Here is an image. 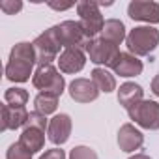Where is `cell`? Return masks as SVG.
Segmentation results:
<instances>
[{
  "instance_id": "11",
  "label": "cell",
  "mask_w": 159,
  "mask_h": 159,
  "mask_svg": "<svg viewBox=\"0 0 159 159\" xmlns=\"http://www.w3.org/2000/svg\"><path fill=\"white\" fill-rule=\"evenodd\" d=\"M71 116L69 114H56L54 118H51L49 122V129H47V135H49V140L56 146H62L64 142H67L69 135H71Z\"/></svg>"
},
{
  "instance_id": "6",
  "label": "cell",
  "mask_w": 159,
  "mask_h": 159,
  "mask_svg": "<svg viewBox=\"0 0 159 159\" xmlns=\"http://www.w3.org/2000/svg\"><path fill=\"white\" fill-rule=\"evenodd\" d=\"M129 118L150 131H157L159 129V103L152 101V99H142L137 105H133L131 109H127Z\"/></svg>"
},
{
  "instance_id": "4",
  "label": "cell",
  "mask_w": 159,
  "mask_h": 159,
  "mask_svg": "<svg viewBox=\"0 0 159 159\" xmlns=\"http://www.w3.org/2000/svg\"><path fill=\"white\" fill-rule=\"evenodd\" d=\"M54 30V36L60 43V47L64 49H83L86 51L90 39L86 38L81 23H77V21H64L56 26H52Z\"/></svg>"
},
{
  "instance_id": "14",
  "label": "cell",
  "mask_w": 159,
  "mask_h": 159,
  "mask_svg": "<svg viewBox=\"0 0 159 159\" xmlns=\"http://www.w3.org/2000/svg\"><path fill=\"white\" fill-rule=\"evenodd\" d=\"M142 142H144V135L133 124H124L120 127V131H118V146H120L122 152L131 153V152L139 150L142 146Z\"/></svg>"
},
{
  "instance_id": "23",
  "label": "cell",
  "mask_w": 159,
  "mask_h": 159,
  "mask_svg": "<svg viewBox=\"0 0 159 159\" xmlns=\"http://www.w3.org/2000/svg\"><path fill=\"white\" fill-rule=\"evenodd\" d=\"M25 127H36V129L45 131V129H49V120L45 118V114H41V112H38V111H34V112H30V114H28V122H26V125H25Z\"/></svg>"
},
{
  "instance_id": "24",
  "label": "cell",
  "mask_w": 159,
  "mask_h": 159,
  "mask_svg": "<svg viewBox=\"0 0 159 159\" xmlns=\"http://www.w3.org/2000/svg\"><path fill=\"white\" fill-rule=\"evenodd\" d=\"M69 159H98V153L88 146H75L69 152Z\"/></svg>"
},
{
  "instance_id": "8",
  "label": "cell",
  "mask_w": 159,
  "mask_h": 159,
  "mask_svg": "<svg viewBox=\"0 0 159 159\" xmlns=\"http://www.w3.org/2000/svg\"><path fill=\"white\" fill-rule=\"evenodd\" d=\"M86 52L90 56V62H94L96 66H107L109 67L112 64V60L120 54V49H118V45H114L103 38H96V39H90Z\"/></svg>"
},
{
  "instance_id": "18",
  "label": "cell",
  "mask_w": 159,
  "mask_h": 159,
  "mask_svg": "<svg viewBox=\"0 0 159 159\" xmlns=\"http://www.w3.org/2000/svg\"><path fill=\"white\" fill-rule=\"evenodd\" d=\"M101 38L114 43V45H120L127 36H125V26L120 19H107L105 21V26H103V32H101Z\"/></svg>"
},
{
  "instance_id": "17",
  "label": "cell",
  "mask_w": 159,
  "mask_h": 159,
  "mask_svg": "<svg viewBox=\"0 0 159 159\" xmlns=\"http://www.w3.org/2000/svg\"><path fill=\"white\" fill-rule=\"evenodd\" d=\"M19 142H21L28 152L36 153V152L43 150V146H45V131L36 129V127H25L23 133H21Z\"/></svg>"
},
{
  "instance_id": "1",
  "label": "cell",
  "mask_w": 159,
  "mask_h": 159,
  "mask_svg": "<svg viewBox=\"0 0 159 159\" xmlns=\"http://www.w3.org/2000/svg\"><path fill=\"white\" fill-rule=\"evenodd\" d=\"M34 64H38V58H36V51H34L32 43L21 41V43L13 45V49L10 52V60L6 64V79L11 83L30 81Z\"/></svg>"
},
{
  "instance_id": "29",
  "label": "cell",
  "mask_w": 159,
  "mask_h": 159,
  "mask_svg": "<svg viewBox=\"0 0 159 159\" xmlns=\"http://www.w3.org/2000/svg\"><path fill=\"white\" fill-rule=\"evenodd\" d=\"M129 159H152V157L146 155V153H135V155H131Z\"/></svg>"
},
{
  "instance_id": "28",
  "label": "cell",
  "mask_w": 159,
  "mask_h": 159,
  "mask_svg": "<svg viewBox=\"0 0 159 159\" xmlns=\"http://www.w3.org/2000/svg\"><path fill=\"white\" fill-rule=\"evenodd\" d=\"M152 92L159 98V75H155V77L152 79Z\"/></svg>"
},
{
  "instance_id": "21",
  "label": "cell",
  "mask_w": 159,
  "mask_h": 159,
  "mask_svg": "<svg viewBox=\"0 0 159 159\" xmlns=\"http://www.w3.org/2000/svg\"><path fill=\"white\" fill-rule=\"evenodd\" d=\"M4 99H6V105L10 107H15V109H23L26 103H28V92L25 88H8L6 94H4Z\"/></svg>"
},
{
  "instance_id": "3",
  "label": "cell",
  "mask_w": 159,
  "mask_h": 159,
  "mask_svg": "<svg viewBox=\"0 0 159 159\" xmlns=\"http://www.w3.org/2000/svg\"><path fill=\"white\" fill-rule=\"evenodd\" d=\"M32 84L38 90H41V94H49V96H54V98H60L66 90L64 77L60 75V71L52 64L38 66L36 73L32 75Z\"/></svg>"
},
{
  "instance_id": "5",
  "label": "cell",
  "mask_w": 159,
  "mask_h": 159,
  "mask_svg": "<svg viewBox=\"0 0 159 159\" xmlns=\"http://www.w3.org/2000/svg\"><path fill=\"white\" fill-rule=\"evenodd\" d=\"M77 13L81 17V26L86 34L88 39H96L98 34L103 32V26H105V19L99 11V4L98 2H92V0H83V2L77 4Z\"/></svg>"
},
{
  "instance_id": "15",
  "label": "cell",
  "mask_w": 159,
  "mask_h": 159,
  "mask_svg": "<svg viewBox=\"0 0 159 159\" xmlns=\"http://www.w3.org/2000/svg\"><path fill=\"white\" fill-rule=\"evenodd\" d=\"M28 114L30 112L26 111V107L15 109V107H10V105H2V125H0V131L19 129L23 125H26Z\"/></svg>"
},
{
  "instance_id": "13",
  "label": "cell",
  "mask_w": 159,
  "mask_h": 159,
  "mask_svg": "<svg viewBox=\"0 0 159 159\" xmlns=\"http://www.w3.org/2000/svg\"><path fill=\"white\" fill-rule=\"evenodd\" d=\"M86 64V54L83 49H64L58 56V67L62 73L75 75L79 73Z\"/></svg>"
},
{
  "instance_id": "16",
  "label": "cell",
  "mask_w": 159,
  "mask_h": 159,
  "mask_svg": "<svg viewBox=\"0 0 159 159\" xmlns=\"http://www.w3.org/2000/svg\"><path fill=\"white\" fill-rule=\"evenodd\" d=\"M144 90L140 84L137 83H124L118 90V103L125 109H131L133 105H137L139 101H142Z\"/></svg>"
},
{
  "instance_id": "12",
  "label": "cell",
  "mask_w": 159,
  "mask_h": 159,
  "mask_svg": "<svg viewBox=\"0 0 159 159\" xmlns=\"http://www.w3.org/2000/svg\"><path fill=\"white\" fill-rule=\"evenodd\" d=\"M109 67L114 71V75H120V77H125V79L137 77V75L142 73V62L137 56H133L131 52H120Z\"/></svg>"
},
{
  "instance_id": "20",
  "label": "cell",
  "mask_w": 159,
  "mask_h": 159,
  "mask_svg": "<svg viewBox=\"0 0 159 159\" xmlns=\"http://www.w3.org/2000/svg\"><path fill=\"white\" fill-rule=\"evenodd\" d=\"M34 107H36L38 112H41L45 116L47 114H52L58 109V98L49 96V94H38L36 99H34Z\"/></svg>"
},
{
  "instance_id": "22",
  "label": "cell",
  "mask_w": 159,
  "mask_h": 159,
  "mask_svg": "<svg viewBox=\"0 0 159 159\" xmlns=\"http://www.w3.org/2000/svg\"><path fill=\"white\" fill-rule=\"evenodd\" d=\"M6 159H32V152H28L21 142H13L6 152Z\"/></svg>"
},
{
  "instance_id": "7",
  "label": "cell",
  "mask_w": 159,
  "mask_h": 159,
  "mask_svg": "<svg viewBox=\"0 0 159 159\" xmlns=\"http://www.w3.org/2000/svg\"><path fill=\"white\" fill-rule=\"evenodd\" d=\"M34 51H36V58H38V64L39 66H47V64H52V60H58V54L60 52V43L54 36V30L49 28L45 30L43 34H39L34 41Z\"/></svg>"
},
{
  "instance_id": "10",
  "label": "cell",
  "mask_w": 159,
  "mask_h": 159,
  "mask_svg": "<svg viewBox=\"0 0 159 159\" xmlns=\"http://www.w3.org/2000/svg\"><path fill=\"white\" fill-rule=\"evenodd\" d=\"M67 92H69L71 99L77 103H90V101H96L99 96V90L92 83V79H83V77L71 81L67 86Z\"/></svg>"
},
{
  "instance_id": "27",
  "label": "cell",
  "mask_w": 159,
  "mask_h": 159,
  "mask_svg": "<svg viewBox=\"0 0 159 159\" xmlns=\"http://www.w3.org/2000/svg\"><path fill=\"white\" fill-rule=\"evenodd\" d=\"M49 6H51L52 10H60V11H62V10H69V8H73L75 4H71V2H69V4H56V2H49Z\"/></svg>"
},
{
  "instance_id": "25",
  "label": "cell",
  "mask_w": 159,
  "mask_h": 159,
  "mask_svg": "<svg viewBox=\"0 0 159 159\" xmlns=\"http://www.w3.org/2000/svg\"><path fill=\"white\" fill-rule=\"evenodd\" d=\"M21 8H23L21 0H2V2H0V10L6 15H15L17 11H21Z\"/></svg>"
},
{
  "instance_id": "2",
  "label": "cell",
  "mask_w": 159,
  "mask_h": 159,
  "mask_svg": "<svg viewBox=\"0 0 159 159\" xmlns=\"http://www.w3.org/2000/svg\"><path fill=\"white\" fill-rule=\"evenodd\" d=\"M125 45L133 56H148L159 45V30L153 26H135L125 38Z\"/></svg>"
},
{
  "instance_id": "19",
  "label": "cell",
  "mask_w": 159,
  "mask_h": 159,
  "mask_svg": "<svg viewBox=\"0 0 159 159\" xmlns=\"http://www.w3.org/2000/svg\"><path fill=\"white\" fill-rule=\"evenodd\" d=\"M90 75H92V77H90L92 83L98 86L99 92L109 94V92L116 90V79H114V75H112L111 71H107L105 67H94Z\"/></svg>"
},
{
  "instance_id": "9",
  "label": "cell",
  "mask_w": 159,
  "mask_h": 159,
  "mask_svg": "<svg viewBox=\"0 0 159 159\" xmlns=\"http://www.w3.org/2000/svg\"><path fill=\"white\" fill-rule=\"evenodd\" d=\"M127 15L133 21H142L150 25L159 23V4L157 2H146V0H133L127 6Z\"/></svg>"
},
{
  "instance_id": "26",
  "label": "cell",
  "mask_w": 159,
  "mask_h": 159,
  "mask_svg": "<svg viewBox=\"0 0 159 159\" xmlns=\"http://www.w3.org/2000/svg\"><path fill=\"white\" fill-rule=\"evenodd\" d=\"M39 159H66V153H64V150H60V148H51V150H47Z\"/></svg>"
}]
</instances>
